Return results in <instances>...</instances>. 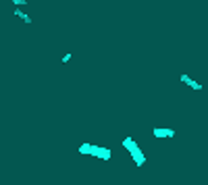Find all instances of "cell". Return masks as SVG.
<instances>
[{
	"mask_svg": "<svg viewBox=\"0 0 208 185\" xmlns=\"http://www.w3.org/2000/svg\"><path fill=\"white\" fill-rule=\"evenodd\" d=\"M123 146L127 148V152L133 156V160H135V166H144V162H146V156L139 152V148H138V144L133 141L131 137H125L123 139Z\"/></svg>",
	"mask_w": 208,
	"mask_h": 185,
	"instance_id": "obj_1",
	"label": "cell"
},
{
	"mask_svg": "<svg viewBox=\"0 0 208 185\" xmlns=\"http://www.w3.org/2000/svg\"><path fill=\"white\" fill-rule=\"evenodd\" d=\"M152 133H154V137H173L175 135L173 129H160V127H154Z\"/></svg>",
	"mask_w": 208,
	"mask_h": 185,
	"instance_id": "obj_2",
	"label": "cell"
},
{
	"mask_svg": "<svg viewBox=\"0 0 208 185\" xmlns=\"http://www.w3.org/2000/svg\"><path fill=\"white\" fill-rule=\"evenodd\" d=\"M181 81H183L185 85H189V87H194V90H202V83H198V81H194L189 75H185V73H181Z\"/></svg>",
	"mask_w": 208,
	"mask_h": 185,
	"instance_id": "obj_3",
	"label": "cell"
},
{
	"mask_svg": "<svg viewBox=\"0 0 208 185\" xmlns=\"http://www.w3.org/2000/svg\"><path fill=\"white\" fill-rule=\"evenodd\" d=\"M15 15H17V17H19L21 21H25V23H31V17H29L27 12H23L21 9H17V11H15Z\"/></svg>",
	"mask_w": 208,
	"mask_h": 185,
	"instance_id": "obj_4",
	"label": "cell"
},
{
	"mask_svg": "<svg viewBox=\"0 0 208 185\" xmlns=\"http://www.w3.org/2000/svg\"><path fill=\"white\" fill-rule=\"evenodd\" d=\"M90 146H92V144H81L79 152H81V154H90Z\"/></svg>",
	"mask_w": 208,
	"mask_h": 185,
	"instance_id": "obj_5",
	"label": "cell"
},
{
	"mask_svg": "<svg viewBox=\"0 0 208 185\" xmlns=\"http://www.w3.org/2000/svg\"><path fill=\"white\" fill-rule=\"evenodd\" d=\"M71 58H73V54H65V56L60 58V60H63V62H65V65H67V62H69Z\"/></svg>",
	"mask_w": 208,
	"mask_h": 185,
	"instance_id": "obj_6",
	"label": "cell"
},
{
	"mask_svg": "<svg viewBox=\"0 0 208 185\" xmlns=\"http://www.w3.org/2000/svg\"><path fill=\"white\" fill-rule=\"evenodd\" d=\"M13 2H15V6H23L27 0H13Z\"/></svg>",
	"mask_w": 208,
	"mask_h": 185,
	"instance_id": "obj_7",
	"label": "cell"
}]
</instances>
